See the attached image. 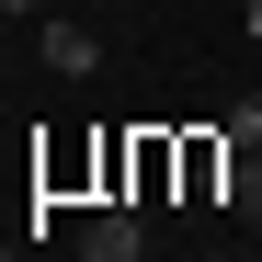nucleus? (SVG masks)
I'll return each instance as SVG.
<instances>
[{"mask_svg":"<svg viewBox=\"0 0 262 262\" xmlns=\"http://www.w3.org/2000/svg\"><path fill=\"white\" fill-rule=\"evenodd\" d=\"M0 12H12V23H34V12H46V0H0Z\"/></svg>","mask_w":262,"mask_h":262,"instance_id":"0eeeda50","label":"nucleus"},{"mask_svg":"<svg viewBox=\"0 0 262 262\" xmlns=\"http://www.w3.org/2000/svg\"><path fill=\"white\" fill-rule=\"evenodd\" d=\"M103 160H114V137H57L34 171H46V194H80V183H103Z\"/></svg>","mask_w":262,"mask_h":262,"instance_id":"7ed1b4c3","label":"nucleus"},{"mask_svg":"<svg viewBox=\"0 0 262 262\" xmlns=\"http://www.w3.org/2000/svg\"><path fill=\"white\" fill-rule=\"evenodd\" d=\"M228 228H251V239H262V148L228 171Z\"/></svg>","mask_w":262,"mask_h":262,"instance_id":"39448f33","label":"nucleus"},{"mask_svg":"<svg viewBox=\"0 0 262 262\" xmlns=\"http://www.w3.org/2000/svg\"><path fill=\"white\" fill-rule=\"evenodd\" d=\"M80 262H148V205H92L80 216Z\"/></svg>","mask_w":262,"mask_h":262,"instance_id":"f257e3e1","label":"nucleus"},{"mask_svg":"<svg viewBox=\"0 0 262 262\" xmlns=\"http://www.w3.org/2000/svg\"><path fill=\"white\" fill-rule=\"evenodd\" d=\"M194 262H228V251H194Z\"/></svg>","mask_w":262,"mask_h":262,"instance_id":"6e6552de","label":"nucleus"},{"mask_svg":"<svg viewBox=\"0 0 262 262\" xmlns=\"http://www.w3.org/2000/svg\"><path fill=\"white\" fill-rule=\"evenodd\" d=\"M228 171H239V148L216 137V125H194L183 137V205H228Z\"/></svg>","mask_w":262,"mask_h":262,"instance_id":"f03ea898","label":"nucleus"},{"mask_svg":"<svg viewBox=\"0 0 262 262\" xmlns=\"http://www.w3.org/2000/svg\"><path fill=\"white\" fill-rule=\"evenodd\" d=\"M34 34H46V69H57V80H92V69H103V34H92V23H34Z\"/></svg>","mask_w":262,"mask_h":262,"instance_id":"20e7f679","label":"nucleus"},{"mask_svg":"<svg viewBox=\"0 0 262 262\" xmlns=\"http://www.w3.org/2000/svg\"><path fill=\"white\" fill-rule=\"evenodd\" d=\"M216 137H228V148H239V160H251V148H262V92H239V103H228V114H216Z\"/></svg>","mask_w":262,"mask_h":262,"instance_id":"423d86ee","label":"nucleus"}]
</instances>
